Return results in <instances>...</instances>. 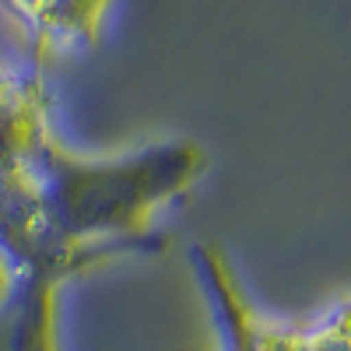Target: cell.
<instances>
[{
  "instance_id": "6da1fadb",
  "label": "cell",
  "mask_w": 351,
  "mask_h": 351,
  "mask_svg": "<svg viewBox=\"0 0 351 351\" xmlns=\"http://www.w3.org/2000/svg\"><path fill=\"white\" fill-rule=\"evenodd\" d=\"M208 172L190 137L155 141L123 155H77L49 130L32 158V250L21 271L64 281L162 246L158 218Z\"/></svg>"
},
{
  "instance_id": "277c9868",
  "label": "cell",
  "mask_w": 351,
  "mask_h": 351,
  "mask_svg": "<svg viewBox=\"0 0 351 351\" xmlns=\"http://www.w3.org/2000/svg\"><path fill=\"white\" fill-rule=\"evenodd\" d=\"M18 267H14V260L8 256V250L0 246V306H4L11 295H14V288H18Z\"/></svg>"
},
{
  "instance_id": "5b68a950",
  "label": "cell",
  "mask_w": 351,
  "mask_h": 351,
  "mask_svg": "<svg viewBox=\"0 0 351 351\" xmlns=\"http://www.w3.org/2000/svg\"><path fill=\"white\" fill-rule=\"evenodd\" d=\"M46 4H49V0H8V8L28 25V28H32L36 25V18L46 11Z\"/></svg>"
},
{
  "instance_id": "3957f363",
  "label": "cell",
  "mask_w": 351,
  "mask_h": 351,
  "mask_svg": "<svg viewBox=\"0 0 351 351\" xmlns=\"http://www.w3.org/2000/svg\"><path fill=\"white\" fill-rule=\"evenodd\" d=\"M112 0H49L36 18L32 36L39 49H92Z\"/></svg>"
},
{
  "instance_id": "7a4b0ae2",
  "label": "cell",
  "mask_w": 351,
  "mask_h": 351,
  "mask_svg": "<svg viewBox=\"0 0 351 351\" xmlns=\"http://www.w3.org/2000/svg\"><path fill=\"white\" fill-rule=\"evenodd\" d=\"M190 263L208 295L218 351H351V299L306 319H281L250 302L211 243L190 246Z\"/></svg>"
}]
</instances>
